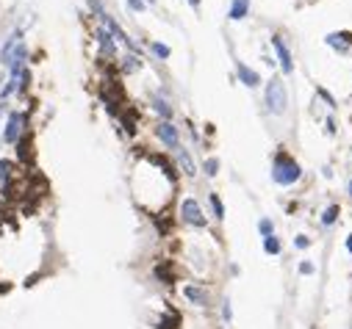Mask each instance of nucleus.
Listing matches in <instances>:
<instances>
[{
    "mask_svg": "<svg viewBox=\"0 0 352 329\" xmlns=\"http://www.w3.org/2000/svg\"><path fill=\"white\" fill-rule=\"evenodd\" d=\"M300 271H302V274H310V271H314V263H302Z\"/></svg>",
    "mask_w": 352,
    "mask_h": 329,
    "instance_id": "27",
    "label": "nucleus"
},
{
    "mask_svg": "<svg viewBox=\"0 0 352 329\" xmlns=\"http://www.w3.org/2000/svg\"><path fill=\"white\" fill-rule=\"evenodd\" d=\"M97 39H100V45H103V50L108 53V56H114V42H111V33H108V31H97Z\"/></svg>",
    "mask_w": 352,
    "mask_h": 329,
    "instance_id": "12",
    "label": "nucleus"
},
{
    "mask_svg": "<svg viewBox=\"0 0 352 329\" xmlns=\"http://www.w3.org/2000/svg\"><path fill=\"white\" fill-rule=\"evenodd\" d=\"M349 194H352V183H349Z\"/></svg>",
    "mask_w": 352,
    "mask_h": 329,
    "instance_id": "31",
    "label": "nucleus"
},
{
    "mask_svg": "<svg viewBox=\"0 0 352 329\" xmlns=\"http://www.w3.org/2000/svg\"><path fill=\"white\" fill-rule=\"evenodd\" d=\"M183 296L192 301V304H200V307L208 304V293L202 291V288H197V285H186L183 288Z\"/></svg>",
    "mask_w": 352,
    "mask_h": 329,
    "instance_id": "7",
    "label": "nucleus"
},
{
    "mask_svg": "<svg viewBox=\"0 0 352 329\" xmlns=\"http://www.w3.org/2000/svg\"><path fill=\"white\" fill-rule=\"evenodd\" d=\"M272 177H275V183H280V186H291L294 180H300V166H297L288 155H277Z\"/></svg>",
    "mask_w": 352,
    "mask_h": 329,
    "instance_id": "1",
    "label": "nucleus"
},
{
    "mask_svg": "<svg viewBox=\"0 0 352 329\" xmlns=\"http://www.w3.org/2000/svg\"><path fill=\"white\" fill-rule=\"evenodd\" d=\"M266 105L272 114H283L288 105V97H286V86H283L280 78H272L266 86Z\"/></svg>",
    "mask_w": 352,
    "mask_h": 329,
    "instance_id": "2",
    "label": "nucleus"
},
{
    "mask_svg": "<svg viewBox=\"0 0 352 329\" xmlns=\"http://www.w3.org/2000/svg\"><path fill=\"white\" fill-rule=\"evenodd\" d=\"M308 244H310V241H308L305 235H300V238H297V246H300V249H308Z\"/></svg>",
    "mask_w": 352,
    "mask_h": 329,
    "instance_id": "25",
    "label": "nucleus"
},
{
    "mask_svg": "<svg viewBox=\"0 0 352 329\" xmlns=\"http://www.w3.org/2000/svg\"><path fill=\"white\" fill-rule=\"evenodd\" d=\"M11 169H14V163L11 161H0V180H9Z\"/></svg>",
    "mask_w": 352,
    "mask_h": 329,
    "instance_id": "17",
    "label": "nucleus"
},
{
    "mask_svg": "<svg viewBox=\"0 0 352 329\" xmlns=\"http://www.w3.org/2000/svg\"><path fill=\"white\" fill-rule=\"evenodd\" d=\"M180 213H183V222L194 224V227H202L205 224V216H202L200 205L194 200H183V205H180Z\"/></svg>",
    "mask_w": 352,
    "mask_h": 329,
    "instance_id": "4",
    "label": "nucleus"
},
{
    "mask_svg": "<svg viewBox=\"0 0 352 329\" xmlns=\"http://www.w3.org/2000/svg\"><path fill=\"white\" fill-rule=\"evenodd\" d=\"M236 70H239V78L244 80L247 86H258V72H253V70L244 67V64H236Z\"/></svg>",
    "mask_w": 352,
    "mask_h": 329,
    "instance_id": "10",
    "label": "nucleus"
},
{
    "mask_svg": "<svg viewBox=\"0 0 352 329\" xmlns=\"http://www.w3.org/2000/svg\"><path fill=\"white\" fill-rule=\"evenodd\" d=\"M14 89H17V78H11V80H9V83H6V86H3V97H9V94H11V92H14Z\"/></svg>",
    "mask_w": 352,
    "mask_h": 329,
    "instance_id": "23",
    "label": "nucleus"
},
{
    "mask_svg": "<svg viewBox=\"0 0 352 329\" xmlns=\"http://www.w3.org/2000/svg\"><path fill=\"white\" fill-rule=\"evenodd\" d=\"M153 105H155V111H158L161 116H164V119H169V116H172V108L167 105L164 100H158V97H153Z\"/></svg>",
    "mask_w": 352,
    "mask_h": 329,
    "instance_id": "14",
    "label": "nucleus"
},
{
    "mask_svg": "<svg viewBox=\"0 0 352 329\" xmlns=\"http://www.w3.org/2000/svg\"><path fill=\"white\" fill-rule=\"evenodd\" d=\"M155 277L164 279V282H172V269H169V263H161L158 269H155Z\"/></svg>",
    "mask_w": 352,
    "mask_h": 329,
    "instance_id": "15",
    "label": "nucleus"
},
{
    "mask_svg": "<svg viewBox=\"0 0 352 329\" xmlns=\"http://www.w3.org/2000/svg\"><path fill=\"white\" fill-rule=\"evenodd\" d=\"M147 3H153V0H147Z\"/></svg>",
    "mask_w": 352,
    "mask_h": 329,
    "instance_id": "32",
    "label": "nucleus"
},
{
    "mask_svg": "<svg viewBox=\"0 0 352 329\" xmlns=\"http://www.w3.org/2000/svg\"><path fill=\"white\" fill-rule=\"evenodd\" d=\"M211 205H214V213H216V218H222L225 216V208H222V200L216 194H211Z\"/></svg>",
    "mask_w": 352,
    "mask_h": 329,
    "instance_id": "19",
    "label": "nucleus"
},
{
    "mask_svg": "<svg viewBox=\"0 0 352 329\" xmlns=\"http://www.w3.org/2000/svg\"><path fill=\"white\" fill-rule=\"evenodd\" d=\"M258 230L263 232V235H272V222H269V218H261V224H258Z\"/></svg>",
    "mask_w": 352,
    "mask_h": 329,
    "instance_id": "22",
    "label": "nucleus"
},
{
    "mask_svg": "<svg viewBox=\"0 0 352 329\" xmlns=\"http://www.w3.org/2000/svg\"><path fill=\"white\" fill-rule=\"evenodd\" d=\"M347 249H349V252H352V235H349V238H347Z\"/></svg>",
    "mask_w": 352,
    "mask_h": 329,
    "instance_id": "28",
    "label": "nucleus"
},
{
    "mask_svg": "<svg viewBox=\"0 0 352 329\" xmlns=\"http://www.w3.org/2000/svg\"><path fill=\"white\" fill-rule=\"evenodd\" d=\"M263 249H266L269 255H277V252H280V241H277L275 235H266L263 238Z\"/></svg>",
    "mask_w": 352,
    "mask_h": 329,
    "instance_id": "13",
    "label": "nucleus"
},
{
    "mask_svg": "<svg viewBox=\"0 0 352 329\" xmlns=\"http://www.w3.org/2000/svg\"><path fill=\"white\" fill-rule=\"evenodd\" d=\"M155 133H158V139L167 144V147H178V127L172 125V122H161L158 127H155Z\"/></svg>",
    "mask_w": 352,
    "mask_h": 329,
    "instance_id": "6",
    "label": "nucleus"
},
{
    "mask_svg": "<svg viewBox=\"0 0 352 329\" xmlns=\"http://www.w3.org/2000/svg\"><path fill=\"white\" fill-rule=\"evenodd\" d=\"M189 3H192V6H194V9H197V6H200V0H189Z\"/></svg>",
    "mask_w": 352,
    "mask_h": 329,
    "instance_id": "29",
    "label": "nucleus"
},
{
    "mask_svg": "<svg viewBox=\"0 0 352 329\" xmlns=\"http://www.w3.org/2000/svg\"><path fill=\"white\" fill-rule=\"evenodd\" d=\"M250 11V0H233V6H230V19H244Z\"/></svg>",
    "mask_w": 352,
    "mask_h": 329,
    "instance_id": "8",
    "label": "nucleus"
},
{
    "mask_svg": "<svg viewBox=\"0 0 352 329\" xmlns=\"http://www.w3.org/2000/svg\"><path fill=\"white\" fill-rule=\"evenodd\" d=\"M17 161H31V136L17 139Z\"/></svg>",
    "mask_w": 352,
    "mask_h": 329,
    "instance_id": "9",
    "label": "nucleus"
},
{
    "mask_svg": "<svg viewBox=\"0 0 352 329\" xmlns=\"http://www.w3.org/2000/svg\"><path fill=\"white\" fill-rule=\"evenodd\" d=\"M6 291H9V285H0V293H6Z\"/></svg>",
    "mask_w": 352,
    "mask_h": 329,
    "instance_id": "30",
    "label": "nucleus"
},
{
    "mask_svg": "<svg viewBox=\"0 0 352 329\" xmlns=\"http://www.w3.org/2000/svg\"><path fill=\"white\" fill-rule=\"evenodd\" d=\"M272 47L277 50V58H280L283 72L291 75V72H294V64H291V53H288V47L283 45V39H280V36H272Z\"/></svg>",
    "mask_w": 352,
    "mask_h": 329,
    "instance_id": "5",
    "label": "nucleus"
},
{
    "mask_svg": "<svg viewBox=\"0 0 352 329\" xmlns=\"http://www.w3.org/2000/svg\"><path fill=\"white\" fill-rule=\"evenodd\" d=\"M23 122H25V116H23V114L11 111V114H9V119H6L3 141H9V144H17V139H19V136H23Z\"/></svg>",
    "mask_w": 352,
    "mask_h": 329,
    "instance_id": "3",
    "label": "nucleus"
},
{
    "mask_svg": "<svg viewBox=\"0 0 352 329\" xmlns=\"http://www.w3.org/2000/svg\"><path fill=\"white\" fill-rule=\"evenodd\" d=\"M222 315H225V321H230V315H233V313H230V301H225V307H222Z\"/></svg>",
    "mask_w": 352,
    "mask_h": 329,
    "instance_id": "26",
    "label": "nucleus"
},
{
    "mask_svg": "<svg viewBox=\"0 0 352 329\" xmlns=\"http://www.w3.org/2000/svg\"><path fill=\"white\" fill-rule=\"evenodd\" d=\"M153 53H155L158 58H169V47L161 45V42H153Z\"/></svg>",
    "mask_w": 352,
    "mask_h": 329,
    "instance_id": "18",
    "label": "nucleus"
},
{
    "mask_svg": "<svg viewBox=\"0 0 352 329\" xmlns=\"http://www.w3.org/2000/svg\"><path fill=\"white\" fill-rule=\"evenodd\" d=\"M128 6H131L133 11H141V9H144V3H141V0H128Z\"/></svg>",
    "mask_w": 352,
    "mask_h": 329,
    "instance_id": "24",
    "label": "nucleus"
},
{
    "mask_svg": "<svg viewBox=\"0 0 352 329\" xmlns=\"http://www.w3.org/2000/svg\"><path fill=\"white\" fill-rule=\"evenodd\" d=\"M216 172H219V161H216V158H208V161H205V174H216Z\"/></svg>",
    "mask_w": 352,
    "mask_h": 329,
    "instance_id": "20",
    "label": "nucleus"
},
{
    "mask_svg": "<svg viewBox=\"0 0 352 329\" xmlns=\"http://www.w3.org/2000/svg\"><path fill=\"white\" fill-rule=\"evenodd\" d=\"M178 161H180V166H183V172H186L189 177L197 174V169H194V161H192V155H189V149H180V152H178Z\"/></svg>",
    "mask_w": 352,
    "mask_h": 329,
    "instance_id": "11",
    "label": "nucleus"
},
{
    "mask_svg": "<svg viewBox=\"0 0 352 329\" xmlns=\"http://www.w3.org/2000/svg\"><path fill=\"white\" fill-rule=\"evenodd\" d=\"M338 213H341V210H338V205H330L327 210H324V216H322V222L324 224H333L336 218H338Z\"/></svg>",
    "mask_w": 352,
    "mask_h": 329,
    "instance_id": "16",
    "label": "nucleus"
},
{
    "mask_svg": "<svg viewBox=\"0 0 352 329\" xmlns=\"http://www.w3.org/2000/svg\"><path fill=\"white\" fill-rule=\"evenodd\" d=\"M139 67V61H136V56H125V64H122V70L125 72H133Z\"/></svg>",
    "mask_w": 352,
    "mask_h": 329,
    "instance_id": "21",
    "label": "nucleus"
}]
</instances>
